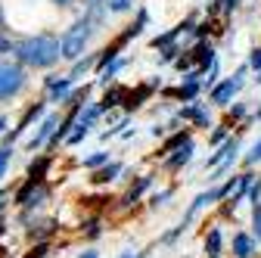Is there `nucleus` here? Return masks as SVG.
<instances>
[{
	"label": "nucleus",
	"instance_id": "24",
	"mask_svg": "<svg viewBox=\"0 0 261 258\" xmlns=\"http://www.w3.org/2000/svg\"><path fill=\"white\" fill-rule=\"evenodd\" d=\"M249 66L261 75V50H255V53H252V62H249Z\"/></svg>",
	"mask_w": 261,
	"mask_h": 258
},
{
	"label": "nucleus",
	"instance_id": "26",
	"mask_svg": "<svg viewBox=\"0 0 261 258\" xmlns=\"http://www.w3.org/2000/svg\"><path fill=\"white\" fill-rule=\"evenodd\" d=\"M215 4H221V7H224V10H227V13H230V10H233V7H237V0H215Z\"/></svg>",
	"mask_w": 261,
	"mask_h": 258
},
{
	"label": "nucleus",
	"instance_id": "13",
	"mask_svg": "<svg viewBox=\"0 0 261 258\" xmlns=\"http://www.w3.org/2000/svg\"><path fill=\"white\" fill-rule=\"evenodd\" d=\"M115 174H121V165H106L103 171H96V174H93V184H109Z\"/></svg>",
	"mask_w": 261,
	"mask_h": 258
},
{
	"label": "nucleus",
	"instance_id": "14",
	"mask_svg": "<svg viewBox=\"0 0 261 258\" xmlns=\"http://www.w3.org/2000/svg\"><path fill=\"white\" fill-rule=\"evenodd\" d=\"M252 187V174H243V177H237V193H233V196H230V202L237 205L243 196H246V190Z\"/></svg>",
	"mask_w": 261,
	"mask_h": 258
},
{
	"label": "nucleus",
	"instance_id": "3",
	"mask_svg": "<svg viewBox=\"0 0 261 258\" xmlns=\"http://www.w3.org/2000/svg\"><path fill=\"white\" fill-rule=\"evenodd\" d=\"M25 87V69L16 62H0V100H10Z\"/></svg>",
	"mask_w": 261,
	"mask_h": 258
},
{
	"label": "nucleus",
	"instance_id": "23",
	"mask_svg": "<svg viewBox=\"0 0 261 258\" xmlns=\"http://www.w3.org/2000/svg\"><path fill=\"white\" fill-rule=\"evenodd\" d=\"M258 159H261V140H258V143L252 146V152L246 156V162H249V165H255V162H258Z\"/></svg>",
	"mask_w": 261,
	"mask_h": 258
},
{
	"label": "nucleus",
	"instance_id": "28",
	"mask_svg": "<svg viewBox=\"0 0 261 258\" xmlns=\"http://www.w3.org/2000/svg\"><path fill=\"white\" fill-rule=\"evenodd\" d=\"M221 140H224V127H221V131H215V134H212V143H221Z\"/></svg>",
	"mask_w": 261,
	"mask_h": 258
},
{
	"label": "nucleus",
	"instance_id": "16",
	"mask_svg": "<svg viewBox=\"0 0 261 258\" xmlns=\"http://www.w3.org/2000/svg\"><path fill=\"white\" fill-rule=\"evenodd\" d=\"M180 115H184V118H193V121H196V124H202V127H205V124H208V115H205V112H202V109H199V106H187V109H184V112H180Z\"/></svg>",
	"mask_w": 261,
	"mask_h": 258
},
{
	"label": "nucleus",
	"instance_id": "31",
	"mask_svg": "<svg viewBox=\"0 0 261 258\" xmlns=\"http://www.w3.org/2000/svg\"><path fill=\"white\" fill-rule=\"evenodd\" d=\"M53 4H59V7H65V4H69V0H53Z\"/></svg>",
	"mask_w": 261,
	"mask_h": 258
},
{
	"label": "nucleus",
	"instance_id": "34",
	"mask_svg": "<svg viewBox=\"0 0 261 258\" xmlns=\"http://www.w3.org/2000/svg\"><path fill=\"white\" fill-rule=\"evenodd\" d=\"M0 234H4V224H0Z\"/></svg>",
	"mask_w": 261,
	"mask_h": 258
},
{
	"label": "nucleus",
	"instance_id": "20",
	"mask_svg": "<svg viewBox=\"0 0 261 258\" xmlns=\"http://www.w3.org/2000/svg\"><path fill=\"white\" fill-rule=\"evenodd\" d=\"M106 10H112V13H124V10H130V0H106Z\"/></svg>",
	"mask_w": 261,
	"mask_h": 258
},
{
	"label": "nucleus",
	"instance_id": "12",
	"mask_svg": "<svg viewBox=\"0 0 261 258\" xmlns=\"http://www.w3.org/2000/svg\"><path fill=\"white\" fill-rule=\"evenodd\" d=\"M47 168H50V159H47V156H44V159H38V162H31V168H28L31 180H41V184H44V174H47Z\"/></svg>",
	"mask_w": 261,
	"mask_h": 258
},
{
	"label": "nucleus",
	"instance_id": "27",
	"mask_svg": "<svg viewBox=\"0 0 261 258\" xmlns=\"http://www.w3.org/2000/svg\"><path fill=\"white\" fill-rule=\"evenodd\" d=\"M44 252H47V246H38V249H31L28 258H44Z\"/></svg>",
	"mask_w": 261,
	"mask_h": 258
},
{
	"label": "nucleus",
	"instance_id": "33",
	"mask_svg": "<svg viewBox=\"0 0 261 258\" xmlns=\"http://www.w3.org/2000/svg\"><path fill=\"white\" fill-rule=\"evenodd\" d=\"M0 25H4V13H0Z\"/></svg>",
	"mask_w": 261,
	"mask_h": 258
},
{
	"label": "nucleus",
	"instance_id": "15",
	"mask_svg": "<svg viewBox=\"0 0 261 258\" xmlns=\"http://www.w3.org/2000/svg\"><path fill=\"white\" fill-rule=\"evenodd\" d=\"M196 93H199V81H190V78L184 81V87H180V90H174V96H180V100H193Z\"/></svg>",
	"mask_w": 261,
	"mask_h": 258
},
{
	"label": "nucleus",
	"instance_id": "9",
	"mask_svg": "<svg viewBox=\"0 0 261 258\" xmlns=\"http://www.w3.org/2000/svg\"><path fill=\"white\" fill-rule=\"evenodd\" d=\"M252 221H255V234H258V243H261V180L252 187Z\"/></svg>",
	"mask_w": 261,
	"mask_h": 258
},
{
	"label": "nucleus",
	"instance_id": "1",
	"mask_svg": "<svg viewBox=\"0 0 261 258\" xmlns=\"http://www.w3.org/2000/svg\"><path fill=\"white\" fill-rule=\"evenodd\" d=\"M16 59L25 62V66H35V69H47L59 59V38L53 35H35V38H25L13 47Z\"/></svg>",
	"mask_w": 261,
	"mask_h": 258
},
{
	"label": "nucleus",
	"instance_id": "2",
	"mask_svg": "<svg viewBox=\"0 0 261 258\" xmlns=\"http://www.w3.org/2000/svg\"><path fill=\"white\" fill-rule=\"evenodd\" d=\"M93 31H96V22H93L90 16L78 19V22L59 38V56H62V59H72V62H75L78 56H84V47L90 44Z\"/></svg>",
	"mask_w": 261,
	"mask_h": 258
},
{
	"label": "nucleus",
	"instance_id": "29",
	"mask_svg": "<svg viewBox=\"0 0 261 258\" xmlns=\"http://www.w3.org/2000/svg\"><path fill=\"white\" fill-rule=\"evenodd\" d=\"M7 131V118H0V134H4Z\"/></svg>",
	"mask_w": 261,
	"mask_h": 258
},
{
	"label": "nucleus",
	"instance_id": "8",
	"mask_svg": "<svg viewBox=\"0 0 261 258\" xmlns=\"http://www.w3.org/2000/svg\"><path fill=\"white\" fill-rule=\"evenodd\" d=\"M233 252H237V258H252V255H255V243H252V237L237 234V237H233Z\"/></svg>",
	"mask_w": 261,
	"mask_h": 258
},
{
	"label": "nucleus",
	"instance_id": "7",
	"mask_svg": "<svg viewBox=\"0 0 261 258\" xmlns=\"http://www.w3.org/2000/svg\"><path fill=\"white\" fill-rule=\"evenodd\" d=\"M190 159H193V140H184V143L177 146V152L168 159L165 165H168V168H180V165H187V162H190Z\"/></svg>",
	"mask_w": 261,
	"mask_h": 258
},
{
	"label": "nucleus",
	"instance_id": "11",
	"mask_svg": "<svg viewBox=\"0 0 261 258\" xmlns=\"http://www.w3.org/2000/svg\"><path fill=\"white\" fill-rule=\"evenodd\" d=\"M205 252H208V258H221V230L218 227H212V234L205 240Z\"/></svg>",
	"mask_w": 261,
	"mask_h": 258
},
{
	"label": "nucleus",
	"instance_id": "22",
	"mask_svg": "<svg viewBox=\"0 0 261 258\" xmlns=\"http://www.w3.org/2000/svg\"><path fill=\"white\" fill-rule=\"evenodd\" d=\"M10 152H13V146H4V149H0V177H4V168H7V162H10Z\"/></svg>",
	"mask_w": 261,
	"mask_h": 258
},
{
	"label": "nucleus",
	"instance_id": "5",
	"mask_svg": "<svg viewBox=\"0 0 261 258\" xmlns=\"http://www.w3.org/2000/svg\"><path fill=\"white\" fill-rule=\"evenodd\" d=\"M38 115H44V103H35V106H31V109L25 112V118H22V121L13 127V131H10V137H7V146H13V140H16V137H19V134H22V131H25V127H28L31 121H35Z\"/></svg>",
	"mask_w": 261,
	"mask_h": 258
},
{
	"label": "nucleus",
	"instance_id": "17",
	"mask_svg": "<svg viewBox=\"0 0 261 258\" xmlns=\"http://www.w3.org/2000/svg\"><path fill=\"white\" fill-rule=\"evenodd\" d=\"M184 140H190V134H187V131H180V134H174V137H171V140H168L165 146H162V152H159V156H168V152H171L174 146H180Z\"/></svg>",
	"mask_w": 261,
	"mask_h": 258
},
{
	"label": "nucleus",
	"instance_id": "19",
	"mask_svg": "<svg viewBox=\"0 0 261 258\" xmlns=\"http://www.w3.org/2000/svg\"><path fill=\"white\" fill-rule=\"evenodd\" d=\"M146 187H149V177H140V180H137V187H130V193H127V202H134V199L140 196V193H143Z\"/></svg>",
	"mask_w": 261,
	"mask_h": 258
},
{
	"label": "nucleus",
	"instance_id": "30",
	"mask_svg": "<svg viewBox=\"0 0 261 258\" xmlns=\"http://www.w3.org/2000/svg\"><path fill=\"white\" fill-rule=\"evenodd\" d=\"M81 258H96V252H81Z\"/></svg>",
	"mask_w": 261,
	"mask_h": 258
},
{
	"label": "nucleus",
	"instance_id": "18",
	"mask_svg": "<svg viewBox=\"0 0 261 258\" xmlns=\"http://www.w3.org/2000/svg\"><path fill=\"white\" fill-rule=\"evenodd\" d=\"M90 66H93V56H87V59H81V56H78V59H75V69H72V75H69V78L75 81V78H78L81 72H87Z\"/></svg>",
	"mask_w": 261,
	"mask_h": 258
},
{
	"label": "nucleus",
	"instance_id": "32",
	"mask_svg": "<svg viewBox=\"0 0 261 258\" xmlns=\"http://www.w3.org/2000/svg\"><path fill=\"white\" fill-rule=\"evenodd\" d=\"M0 209H4V196H0Z\"/></svg>",
	"mask_w": 261,
	"mask_h": 258
},
{
	"label": "nucleus",
	"instance_id": "4",
	"mask_svg": "<svg viewBox=\"0 0 261 258\" xmlns=\"http://www.w3.org/2000/svg\"><path fill=\"white\" fill-rule=\"evenodd\" d=\"M243 75H246V69H240L237 78H227L224 84H218V87L212 90V103H218V106H227V103H230L233 96L240 93V87H243Z\"/></svg>",
	"mask_w": 261,
	"mask_h": 258
},
{
	"label": "nucleus",
	"instance_id": "25",
	"mask_svg": "<svg viewBox=\"0 0 261 258\" xmlns=\"http://www.w3.org/2000/svg\"><path fill=\"white\" fill-rule=\"evenodd\" d=\"M162 59H165V62H171V59H177V47H168V50H165V56H162Z\"/></svg>",
	"mask_w": 261,
	"mask_h": 258
},
{
	"label": "nucleus",
	"instance_id": "10",
	"mask_svg": "<svg viewBox=\"0 0 261 258\" xmlns=\"http://www.w3.org/2000/svg\"><path fill=\"white\" fill-rule=\"evenodd\" d=\"M69 90H72V78H62V81L50 78V96H53V100H65Z\"/></svg>",
	"mask_w": 261,
	"mask_h": 258
},
{
	"label": "nucleus",
	"instance_id": "21",
	"mask_svg": "<svg viewBox=\"0 0 261 258\" xmlns=\"http://www.w3.org/2000/svg\"><path fill=\"white\" fill-rule=\"evenodd\" d=\"M106 159H109V152H93V156L87 159V162H84V165H87V168H100V165L106 162Z\"/></svg>",
	"mask_w": 261,
	"mask_h": 258
},
{
	"label": "nucleus",
	"instance_id": "6",
	"mask_svg": "<svg viewBox=\"0 0 261 258\" xmlns=\"http://www.w3.org/2000/svg\"><path fill=\"white\" fill-rule=\"evenodd\" d=\"M53 127H56V115H47V118L41 121V127H38V134L28 140V149H38V146H44V143L50 140V134H53Z\"/></svg>",
	"mask_w": 261,
	"mask_h": 258
}]
</instances>
